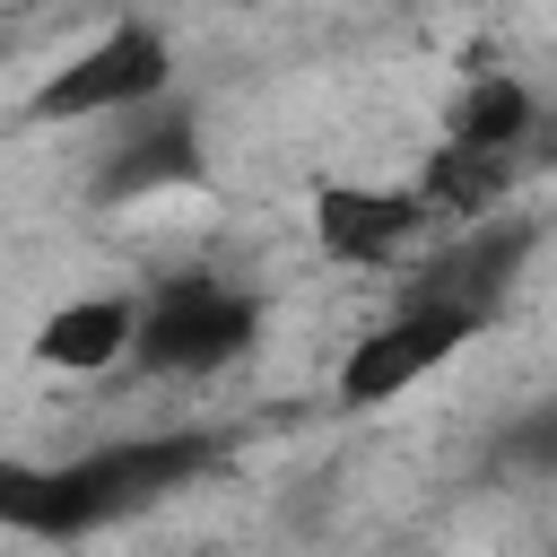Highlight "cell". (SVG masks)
<instances>
[{
	"instance_id": "obj_9",
	"label": "cell",
	"mask_w": 557,
	"mask_h": 557,
	"mask_svg": "<svg viewBox=\"0 0 557 557\" xmlns=\"http://www.w3.org/2000/svg\"><path fill=\"white\" fill-rule=\"evenodd\" d=\"M496 461H513V470H531V479H557V400L531 409V418H513L505 444H496Z\"/></svg>"
},
{
	"instance_id": "obj_6",
	"label": "cell",
	"mask_w": 557,
	"mask_h": 557,
	"mask_svg": "<svg viewBox=\"0 0 557 557\" xmlns=\"http://www.w3.org/2000/svg\"><path fill=\"white\" fill-rule=\"evenodd\" d=\"M540 226L513 218V209H487V218H461L444 244H418L400 261V296H444V305H470V313H505V296L522 287V261H531Z\"/></svg>"
},
{
	"instance_id": "obj_7",
	"label": "cell",
	"mask_w": 557,
	"mask_h": 557,
	"mask_svg": "<svg viewBox=\"0 0 557 557\" xmlns=\"http://www.w3.org/2000/svg\"><path fill=\"white\" fill-rule=\"evenodd\" d=\"M435 209L418 183H322L313 191V244L339 270H400L426 244Z\"/></svg>"
},
{
	"instance_id": "obj_2",
	"label": "cell",
	"mask_w": 557,
	"mask_h": 557,
	"mask_svg": "<svg viewBox=\"0 0 557 557\" xmlns=\"http://www.w3.org/2000/svg\"><path fill=\"white\" fill-rule=\"evenodd\" d=\"M261 348V296L235 287V278H157L139 296V322H131V366L157 374V383H200V374H226Z\"/></svg>"
},
{
	"instance_id": "obj_3",
	"label": "cell",
	"mask_w": 557,
	"mask_h": 557,
	"mask_svg": "<svg viewBox=\"0 0 557 557\" xmlns=\"http://www.w3.org/2000/svg\"><path fill=\"white\" fill-rule=\"evenodd\" d=\"M165 87H174V44H165V26L122 17V26H104L87 52H70V61L26 96V122H44V131H61V122H113V113L165 96Z\"/></svg>"
},
{
	"instance_id": "obj_5",
	"label": "cell",
	"mask_w": 557,
	"mask_h": 557,
	"mask_svg": "<svg viewBox=\"0 0 557 557\" xmlns=\"http://www.w3.org/2000/svg\"><path fill=\"white\" fill-rule=\"evenodd\" d=\"M209 183V148H200V122L191 104L165 87L131 113H113V139L87 174V200L96 209H131V200H157V191H200Z\"/></svg>"
},
{
	"instance_id": "obj_8",
	"label": "cell",
	"mask_w": 557,
	"mask_h": 557,
	"mask_svg": "<svg viewBox=\"0 0 557 557\" xmlns=\"http://www.w3.org/2000/svg\"><path fill=\"white\" fill-rule=\"evenodd\" d=\"M131 322H139V296H78V305H61L35 331V366H52V374H104V366L131 357Z\"/></svg>"
},
{
	"instance_id": "obj_4",
	"label": "cell",
	"mask_w": 557,
	"mask_h": 557,
	"mask_svg": "<svg viewBox=\"0 0 557 557\" xmlns=\"http://www.w3.org/2000/svg\"><path fill=\"white\" fill-rule=\"evenodd\" d=\"M479 331H487V313H470V305L400 296V305H392V313L348 348V366H339V409H383V400H400L409 383L444 374Z\"/></svg>"
},
{
	"instance_id": "obj_1",
	"label": "cell",
	"mask_w": 557,
	"mask_h": 557,
	"mask_svg": "<svg viewBox=\"0 0 557 557\" xmlns=\"http://www.w3.org/2000/svg\"><path fill=\"white\" fill-rule=\"evenodd\" d=\"M226 461H235V426H157V435H122L70 461H0V531L87 540L131 513H157L165 496L218 479Z\"/></svg>"
}]
</instances>
